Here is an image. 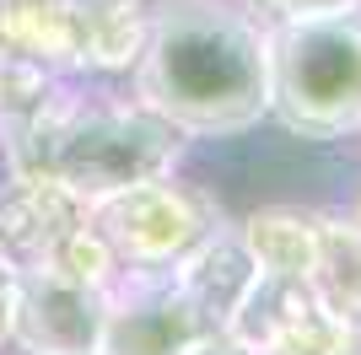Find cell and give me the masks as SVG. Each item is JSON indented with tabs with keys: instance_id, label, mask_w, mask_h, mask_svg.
Masks as SVG:
<instances>
[{
	"instance_id": "cell-13",
	"label": "cell",
	"mask_w": 361,
	"mask_h": 355,
	"mask_svg": "<svg viewBox=\"0 0 361 355\" xmlns=\"http://www.w3.org/2000/svg\"><path fill=\"white\" fill-rule=\"evenodd\" d=\"M183 355H264V350H254L248 340H238L232 328H205V334H200Z\"/></svg>"
},
{
	"instance_id": "cell-2",
	"label": "cell",
	"mask_w": 361,
	"mask_h": 355,
	"mask_svg": "<svg viewBox=\"0 0 361 355\" xmlns=\"http://www.w3.org/2000/svg\"><path fill=\"white\" fill-rule=\"evenodd\" d=\"M87 81L92 75H60L27 118L0 130L6 167L22 178H54L87 205L114 189L173 173L189 135L151 113L135 92L119 97Z\"/></svg>"
},
{
	"instance_id": "cell-6",
	"label": "cell",
	"mask_w": 361,
	"mask_h": 355,
	"mask_svg": "<svg viewBox=\"0 0 361 355\" xmlns=\"http://www.w3.org/2000/svg\"><path fill=\"white\" fill-rule=\"evenodd\" d=\"M108 291L65 275L54 264L16 269L11 344L22 355H97Z\"/></svg>"
},
{
	"instance_id": "cell-14",
	"label": "cell",
	"mask_w": 361,
	"mask_h": 355,
	"mask_svg": "<svg viewBox=\"0 0 361 355\" xmlns=\"http://www.w3.org/2000/svg\"><path fill=\"white\" fill-rule=\"evenodd\" d=\"M11 318H16V264L0 259V344H11Z\"/></svg>"
},
{
	"instance_id": "cell-1",
	"label": "cell",
	"mask_w": 361,
	"mask_h": 355,
	"mask_svg": "<svg viewBox=\"0 0 361 355\" xmlns=\"http://www.w3.org/2000/svg\"><path fill=\"white\" fill-rule=\"evenodd\" d=\"M130 92L183 135H243L270 118V27L243 0H162L130 65Z\"/></svg>"
},
{
	"instance_id": "cell-5",
	"label": "cell",
	"mask_w": 361,
	"mask_h": 355,
	"mask_svg": "<svg viewBox=\"0 0 361 355\" xmlns=\"http://www.w3.org/2000/svg\"><path fill=\"white\" fill-rule=\"evenodd\" d=\"M205 328L211 323L183 296L173 269H119L108 285L97 355H183Z\"/></svg>"
},
{
	"instance_id": "cell-11",
	"label": "cell",
	"mask_w": 361,
	"mask_h": 355,
	"mask_svg": "<svg viewBox=\"0 0 361 355\" xmlns=\"http://www.w3.org/2000/svg\"><path fill=\"white\" fill-rule=\"evenodd\" d=\"M264 355H361V328L313 301L264 344Z\"/></svg>"
},
{
	"instance_id": "cell-7",
	"label": "cell",
	"mask_w": 361,
	"mask_h": 355,
	"mask_svg": "<svg viewBox=\"0 0 361 355\" xmlns=\"http://www.w3.org/2000/svg\"><path fill=\"white\" fill-rule=\"evenodd\" d=\"M75 226H87V199H75L65 183L22 173L0 183V259L16 269L49 264Z\"/></svg>"
},
{
	"instance_id": "cell-12",
	"label": "cell",
	"mask_w": 361,
	"mask_h": 355,
	"mask_svg": "<svg viewBox=\"0 0 361 355\" xmlns=\"http://www.w3.org/2000/svg\"><path fill=\"white\" fill-rule=\"evenodd\" d=\"M270 16H324V11H361V0H254Z\"/></svg>"
},
{
	"instance_id": "cell-9",
	"label": "cell",
	"mask_w": 361,
	"mask_h": 355,
	"mask_svg": "<svg viewBox=\"0 0 361 355\" xmlns=\"http://www.w3.org/2000/svg\"><path fill=\"white\" fill-rule=\"evenodd\" d=\"M318 307L361 328V221L356 216H318V253L307 269Z\"/></svg>"
},
{
	"instance_id": "cell-15",
	"label": "cell",
	"mask_w": 361,
	"mask_h": 355,
	"mask_svg": "<svg viewBox=\"0 0 361 355\" xmlns=\"http://www.w3.org/2000/svg\"><path fill=\"white\" fill-rule=\"evenodd\" d=\"M87 6H103V11H130V6H146V0H87Z\"/></svg>"
},
{
	"instance_id": "cell-4",
	"label": "cell",
	"mask_w": 361,
	"mask_h": 355,
	"mask_svg": "<svg viewBox=\"0 0 361 355\" xmlns=\"http://www.w3.org/2000/svg\"><path fill=\"white\" fill-rule=\"evenodd\" d=\"M87 226L103 237L124 269H173L221 226V210L205 189H183L173 178H146L87 205Z\"/></svg>"
},
{
	"instance_id": "cell-16",
	"label": "cell",
	"mask_w": 361,
	"mask_h": 355,
	"mask_svg": "<svg viewBox=\"0 0 361 355\" xmlns=\"http://www.w3.org/2000/svg\"><path fill=\"white\" fill-rule=\"evenodd\" d=\"M350 216H356V221H361V199H356V210H350Z\"/></svg>"
},
{
	"instance_id": "cell-3",
	"label": "cell",
	"mask_w": 361,
	"mask_h": 355,
	"mask_svg": "<svg viewBox=\"0 0 361 355\" xmlns=\"http://www.w3.org/2000/svg\"><path fill=\"white\" fill-rule=\"evenodd\" d=\"M270 113L302 140H340L361 130V11L275 22Z\"/></svg>"
},
{
	"instance_id": "cell-10",
	"label": "cell",
	"mask_w": 361,
	"mask_h": 355,
	"mask_svg": "<svg viewBox=\"0 0 361 355\" xmlns=\"http://www.w3.org/2000/svg\"><path fill=\"white\" fill-rule=\"evenodd\" d=\"M243 237H248L259 269H270V275H302L307 280L313 253H318V210L264 205L243 221Z\"/></svg>"
},
{
	"instance_id": "cell-8",
	"label": "cell",
	"mask_w": 361,
	"mask_h": 355,
	"mask_svg": "<svg viewBox=\"0 0 361 355\" xmlns=\"http://www.w3.org/2000/svg\"><path fill=\"white\" fill-rule=\"evenodd\" d=\"M173 275H178L183 296L200 307L205 323L232 328L238 307L248 301V291H254V280H259V259H254V248H248L243 226L221 221L195 253H183L178 264H173Z\"/></svg>"
}]
</instances>
